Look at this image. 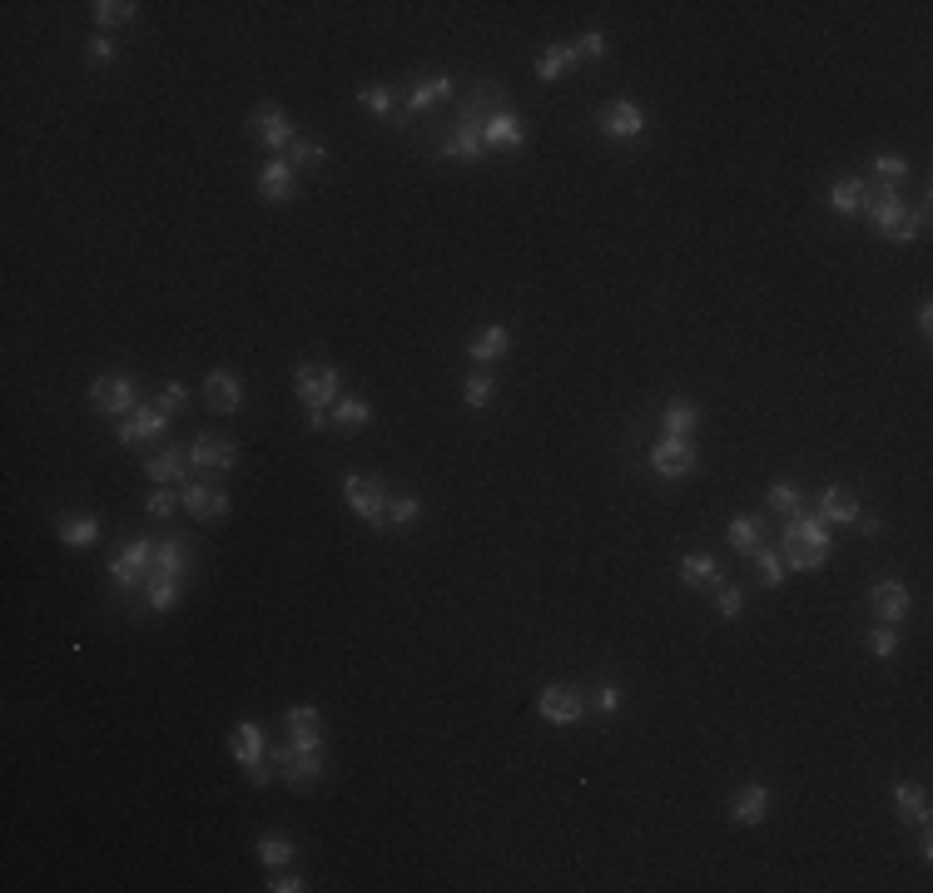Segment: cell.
Segmentation results:
<instances>
[{
  "instance_id": "4",
  "label": "cell",
  "mask_w": 933,
  "mask_h": 893,
  "mask_svg": "<svg viewBox=\"0 0 933 893\" xmlns=\"http://www.w3.org/2000/svg\"><path fill=\"white\" fill-rule=\"evenodd\" d=\"M293 392L303 407H333L343 392H338V373L328 363H298L293 368Z\"/></svg>"
},
{
  "instance_id": "32",
  "label": "cell",
  "mask_w": 933,
  "mask_h": 893,
  "mask_svg": "<svg viewBox=\"0 0 933 893\" xmlns=\"http://www.w3.org/2000/svg\"><path fill=\"white\" fill-rule=\"evenodd\" d=\"M760 516H730V526H725V536H730V546L740 551V556H755L760 551Z\"/></svg>"
},
{
  "instance_id": "34",
  "label": "cell",
  "mask_w": 933,
  "mask_h": 893,
  "mask_svg": "<svg viewBox=\"0 0 933 893\" xmlns=\"http://www.w3.org/2000/svg\"><path fill=\"white\" fill-rule=\"evenodd\" d=\"M680 581L685 586H705V581H720V566L705 556V551H690V556H680Z\"/></svg>"
},
{
  "instance_id": "47",
  "label": "cell",
  "mask_w": 933,
  "mask_h": 893,
  "mask_svg": "<svg viewBox=\"0 0 933 893\" xmlns=\"http://www.w3.org/2000/svg\"><path fill=\"white\" fill-rule=\"evenodd\" d=\"M715 611H720L725 621H740V616H745V591H740V586H720V601H715Z\"/></svg>"
},
{
  "instance_id": "24",
  "label": "cell",
  "mask_w": 933,
  "mask_h": 893,
  "mask_svg": "<svg viewBox=\"0 0 933 893\" xmlns=\"http://www.w3.org/2000/svg\"><path fill=\"white\" fill-rule=\"evenodd\" d=\"M512 353V333L502 328V323H487L472 343H467V358L472 363H497V358H507Z\"/></svg>"
},
{
  "instance_id": "1",
  "label": "cell",
  "mask_w": 933,
  "mask_h": 893,
  "mask_svg": "<svg viewBox=\"0 0 933 893\" xmlns=\"http://www.w3.org/2000/svg\"><path fill=\"white\" fill-rule=\"evenodd\" d=\"M834 551V536H829V521L819 516H790L785 521V571H819Z\"/></svg>"
},
{
  "instance_id": "20",
  "label": "cell",
  "mask_w": 933,
  "mask_h": 893,
  "mask_svg": "<svg viewBox=\"0 0 933 893\" xmlns=\"http://www.w3.org/2000/svg\"><path fill=\"white\" fill-rule=\"evenodd\" d=\"M204 402H209L214 412H239V407H244V383H239L234 373L214 368V373L204 378Z\"/></svg>"
},
{
  "instance_id": "22",
  "label": "cell",
  "mask_w": 933,
  "mask_h": 893,
  "mask_svg": "<svg viewBox=\"0 0 933 893\" xmlns=\"http://www.w3.org/2000/svg\"><path fill=\"white\" fill-rule=\"evenodd\" d=\"M869 199H874V189H869L864 179H839V184L829 189V209H834L839 219L864 214V209H869Z\"/></svg>"
},
{
  "instance_id": "25",
  "label": "cell",
  "mask_w": 933,
  "mask_h": 893,
  "mask_svg": "<svg viewBox=\"0 0 933 893\" xmlns=\"http://www.w3.org/2000/svg\"><path fill=\"white\" fill-rule=\"evenodd\" d=\"M259 194H264L268 204H288L293 199V169H288V159H268L264 169H259Z\"/></svg>"
},
{
  "instance_id": "46",
  "label": "cell",
  "mask_w": 933,
  "mask_h": 893,
  "mask_svg": "<svg viewBox=\"0 0 933 893\" xmlns=\"http://www.w3.org/2000/svg\"><path fill=\"white\" fill-rule=\"evenodd\" d=\"M422 516V502L417 497H388V526H407Z\"/></svg>"
},
{
  "instance_id": "8",
  "label": "cell",
  "mask_w": 933,
  "mask_h": 893,
  "mask_svg": "<svg viewBox=\"0 0 933 893\" xmlns=\"http://www.w3.org/2000/svg\"><path fill=\"white\" fill-rule=\"evenodd\" d=\"M596 125H601V134H606V139L631 144V139H641V134H646V115H641V105H636V100H611V105L596 115Z\"/></svg>"
},
{
  "instance_id": "43",
  "label": "cell",
  "mask_w": 933,
  "mask_h": 893,
  "mask_svg": "<svg viewBox=\"0 0 933 893\" xmlns=\"http://www.w3.org/2000/svg\"><path fill=\"white\" fill-rule=\"evenodd\" d=\"M864 645H869L874 660H889V655L899 650V631H894V626H874V631L864 636Z\"/></svg>"
},
{
  "instance_id": "48",
  "label": "cell",
  "mask_w": 933,
  "mask_h": 893,
  "mask_svg": "<svg viewBox=\"0 0 933 893\" xmlns=\"http://www.w3.org/2000/svg\"><path fill=\"white\" fill-rule=\"evenodd\" d=\"M184 402H189V387H184V383H164V387H159V397H154V407H159V412H169V417H174Z\"/></svg>"
},
{
  "instance_id": "29",
  "label": "cell",
  "mask_w": 933,
  "mask_h": 893,
  "mask_svg": "<svg viewBox=\"0 0 933 893\" xmlns=\"http://www.w3.org/2000/svg\"><path fill=\"white\" fill-rule=\"evenodd\" d=\"M894 814L904 824H929V794L919 784H894Z\"/></svg>"
},
{
  "instance_id": "39",
  "label": "cell",
  "mask_w": 933,
  "mask_h": 893,
  "mask_svg": "<svg viewBox=\"0 0 933 893\" xmlns=\"http://www.w3.org/2000/svg\"><path fill=\"white\" fill-rule=\"evenodd\" d=\"M358 105H363L368 115H393V110H398V95H393L388 85H363V90H358Z\"/></svg>"
},
{
  "instance_id": "37",
  "label": "cell",
  "mask_w": 933,
  "mask_h": 893,
  "mask_svg": "<svg viewBox=\"0 0 933 893\" xmlns=\"http://www.w3.org/2000/svg\"><path fill=\"white\" fill-rule=\"evenodd\" d=\"M323 159H328V149H323L318 139H303V134H298V139L288 144V169H293V174H298V169H313V164H323Z\"/></svg>"
},
{
  "instance_id": "26",
  "label": "cell",
  "mask_w": 933,
  "mask_h": 893,
  "mask_svg": "<svg viewBox=\"0 0 933 893\" xmlns=\"http://www.w3.org/2000/svg\"><path fill=\"white\" fill-rule=\"evenodd\" d=\"M859 511L864 507H859L844 487H824V497H819V521H829V526H854Z\"/></svg>"
},
{
  "instance_id": "54",
  "label": "cell",
  "mask_w": 933,
  "mask_h": 893,
  "mask_svg": "<svg viewBox=\"0 0 933 893\" xmlns=\"http://www.w3.org/2000/svg\"><path fill=\"white\" fill-rule=\"evenodd\" d=\"M328 422H333V417H328L323 407H308V432H323Z\"/></svg>"
},
{
  "instance_id": "15",
  "label": "cell",
  "mask_w": 933,
  "mask_h": 893,
  "mask_svg": "<svg viewBox=\"0 0 933 893\" xmlns=\"http://www.w3.org/2000/svg\"><path fill=\"white\" fill-rule=\"evenodd\" d=\"M249 134L259 139V144H268V149H288L298 134H293V125H288V115L278 110V105H259L254 115H249Z\"/></svg>"
},
{
  "instance_id": "28",
  "label": "cell",
  "mask_w": 933,
  "mask_h": 893,
  "mask_svg": "<svg viewBox=\"0 0 933 893\" xmlns=\"http://www.w3.org/2000/svg\"><path fill=\"white\" fill-rule=\"evenodd\" d=\"M442 100H452V75L417 80L412 95H407V115H422V110H432V105H442Z\"/></svg>"
},
{
  "instance_id": "16",
  "label": "cell",
  "mask_w": 933,
  "mask_h": 893,
  "mask_svg": "<svg viewBox=\"0 0 933 893\" xmlns=\"http://www.w3.org/2000/svg\"><path fill=\"white\" fill-rule=\"evenodd\" d=\"M169 432V412H159L154 402L149 407H134L130 417L120 422V447H134V442H154Z\"/></svg>"
},
{
  "instance_id": "12",
  "label": "cell",
  "mask_w": 933,
  "mask_h": 893,
  "mask_svg": "<svg viewBox=\"0 0 933 893\" xmlns=\"http://www.w3.org/2000/svg\"><path fill=\"white\" fill-rule=\"evenodd\" d=\"M283 725H288V750H298V755H323V725H318V710H313V705H293V710L283 715Z\"/></svg>"
},
{
  "instance_id": "17",
  "label": "cell",
  "mask_w": 933,
  "mask_h": 893,
  "mask_svg": "<svg viewBox=\"0 0 933 893\" xmlns=\"http://www.w3.org/2000/svg\"><path fill=\"white\" fill-rule=\"evenodd\" d=\"M869 606H874V616H879L884 626H899V621L909 616V586H904V581H874Z\"/></svg>"
},
{
  "instance_id": "44",
  "label": "cell",
  "mask_w": 933,
  "mask_h": 893,
  "mask_svg": "<svg viewBox=\"0 0 933 893\" xmlns=\"http://www.w3.org/2000/svg\"><path fill=\"white\" fill-rule=\"evenodd\" d=\"M770 511L800 516V487H795V482H775V487H770Z\"/></svg>"
},
{
  "instance_id": "52",
  "label": "cell",
  "mask_w": 933,
  "mask_h": 893,
  "mask_svg": "<svg viewBox=\"0 0 933 893\" xmlns=\"http://www.w3.org/2000/svg\"><path fill=\"white\" fill-rule=\"evenodd\" d=\"M596 710H601V715H616V710H621V690H616V685H601V690H596Z\"/></svg>"
},
{
  "instance_id": "9",
  "label": "cell",
  "mask_w": 933,
  "mask_h": 893,
  "mask_svg": "<svg viewBox=\"0 0 933 893\" xmlns=\"http://www.w3.org/2000/svg\"><path fill=\"white\" fill-rule=\"evenodd\" d=\"M268 765L278 769L283 784L308 789V784H318V774H323V755H298V750H288V745H273V750H268Z\"/></svg>"
},
{
  "instance_id": "49",
  "label": "cell",
  "mask_w": 933,
  "mask_h": 893,
  "mask_svg": "<svg viewBox=\"0 0 933 893\" xmlns=\"http://www.w3.org/2000/svg\"><path fill=\"white\" fill-rule=\"evenodd\" d=\"M144 507H149V516H154V521H164V516H174V511H179V497H174L169 487H154Z\"/></svg>"
},
{
  "instance_id": "50",
  "label": "cell",
  "mask_w": 933,
  "mask_h": 893,
  "mask_svg": "<svg viewBox=\"0 0 933 893\" xmlns=\"http://www.w3.org/2000/svg\"><path fill=\"white\" fill-rule=\"evenodd\" d=\"M571 50H576V60H601V55H606V35H601V30H586Z\"/></svg>"
},
{
  "instance_id": "53",
  "label": "cell",
  "mask_w": 933,
  "mask_h": 893,
  "mask_svg": "<svg viewBox=\"0 0 933 893\" xmlns=\"http://www.w3.org/2000/svg\"><path fill=\"white\" fill-rule=\"evenodd\" d=\"M268 889H273V893H303V889H308V884H303L298 874H283V879H273Z\"/></svg>"
},
{
  "instance_id": "51",
  "label": "cell",
  "mask_w": 933,
  "mask_h": 893,
  "mask_svg": "<svg viewBox=\"0 0 933 893\" xmlns=\"http://www.w3.org/2000/svg\"><path fill=\"white\" fill-rule=\"evenodd\" d=\"M115 55H120V50H115L110 35H95V40H90V65H115Z\"/></svg>"
},
{
  "instance_id": "11",
  "label": "cell",
  "mask_w": 933,
  "mask_h": 893,
  "mask_svg": "<svg viewBox=\"0 0 933 893\" xmlns=\"http://www.w3.org/2000/svg\"><path fill=\"white\" fill-rule=\"evenodd\" d=\"M234 462H239V447H234L229 437H194V447H189V467H194L199 477L229 472Z\"/></svg>"
},
{
  "instance_id": "3",
  "label": "cell",
  "mask_w": 933,
  "mask_h": 893,
  "mask_svg": "<svg viewBox=\"0 0 933 893\" xmlns=\"http://www.w3.org/2000/svg\"><path fill=\"white\" fill-rule=\"evenodd\" d=\"M149 576H154V541H149V536H134V541H125V551L110 561V581H115L120 591H144Z\"/></svg>"
},
{
  "instance_id": "42",
  "label": "cell",
  "mask_w": 933,
  "mask_h": 893,
  "mask_svg": "<svg viewBox=\"0 0 933 893\" xmlns=\"http://www.w3.org/2000/svg\"><path fill=\"white\" fill-rule=\"evenodd\" d=\"M492 392H497V383H492L487 373H472V378L462 383V402H467V407H487Z\"/></svg>"
},
{
  "instance_id": "40",
  "label": "cell",
  "mask_w": 933,
  "mask_h": 893,
  "mask_svg": "<svg viewBox=\"0 0 933 893\" xmlns=\"http://www.w3.org/2000/svg\"><path fill=\"white\" fill-rule=\"evenodd\" d=\"M179 586H184V581H169V576H154V581L144 586V601H149V611H169V606L179 601Z\"/></svg>"
},
{
  "instance_id": "14",
  "label": "cell",
  "mask_w": 933,
  "mask_h": 893,
  "mask_svg": "<svg viewBox=\"0 0 933 893\" xmlns=\"http://www.w3.org/2000/svg\"><path fill=\"white\" fill-rule=\"evenodd\" d=\"M651 472H661V477H685V472H695V447H690V437H661V442L651 447Z\"/></svg>"
},
{
  "instance_id": "6",
  "label": "cell",
  "mask_w": 933,
  "mask_h": 893,
  "mask_svg": "<svg viewBox=\"0 0 933 893\" xmlns=\"http://www.w3.org/2000/svg\"><path fill=\"white\" fill-rule=\"evenodd\" d=\"M492 110L487 105H467V115H462V125H452V134L442 139V154H452V159H467V164H477L487 149H482V120H487Z\"/></svg>"
},
{
  "instance_id": "33",
  "label": "cell",
  "mask_w": 933,
  "mask_h": 893,
  "mask_svg": "<svg viewBox=\"0 0 933 893\" xmlns=\"http://www.w3.org/2000/svg\"><path fill=\"white\" fill-rule=\"evenodd\" d=\"M571 65H576V50H571V45H546V50L536 55V80H561Z\"/></svg>"
},
{
  "instance_id": "23",
  "label": "cell",
  "mask_w": 933,
  "mask_h": 893,
  "mask_svg": "<svg viewBox=\"0 0 933 893\" xmlns=\"http://www.w3.org/2000/svg\"><path fill=\"white\" fill-rule=\"evenodd\" d=\"M765 814H770V789L765 784H745V789L730 794V819L735 824H760Z\"/></svg>"
},
{
  "instance_id": "36",
  "label": "cell",
  "mask_w": 933,
  "mask_h": 893,
  "mask_svg": "<svg viewBox=\"0 0 933 893\" xmlns=\"http://www.w3.org/2000/svg\"><path fill=\"white\" fill-rule=\"evenodd\" d=\"M293 854H298V849H293V839H283V834H264V839H259V864H264V869L293 864Z\"/></svg>"
},
{
  "instance_id": "30",
  "label": "cell",
  "mask_w": 933,
  "mask_h": 893,
  "mask_svg": "<svg viewBox=\"0 0 933 893\" xmlns=\"http://www.w3.org/2000/svg\"><path fill=\"white\" fill-rule=\"evenodd\" d=\"M661 422H666V437H690V432L700 427V407L685 402V397H675V402H666Z\"/></svg>"
},
{
  "instance_id": "10",
  "label": "cell",
  "mask_w": 933,
  "mask_h": 893,
  "mask_svg": "<svg viewBox=\"0 0 933 893\" xmlns=\"http://www.w3.org/2000/svg\"><path fill=\"white\" fill-rule=\"evenodd\" d=\"M522 144H527L522 115L512 105H492V115L482 120V149H522Z\"/></svg>"
},
{
  "instance_id": "13",
  "label": "cell",
  "mask_w": 933,
  "mask_h": 893,
  "mask_svg": "<svg viewBox=\"0 0 933 893\" xmlns=\"http://www.w3.org/2000/svg\"><path fill=\"white\" fill-rule=\"evenodd\" d=\"M536 710H541L546 725H576V720L586 715V700H581L571 685H546L541 700H536Z\"/></svg>"
},
{
  "instance_id": "45",
  "label": "cell",
  "mask_w": 933,
  "mask_h": 893,
  "mask_svg": "<svg viewBox=\"0 0 933 893\" xmlns=\"http://www.w3.org/2000/svg\"><path fill=\"white\" fill-rule=\"evenodd\" d=\"M874 174L894 189L899 179H909V164H904V154H879V159H874Z\"/></svg>"
},
{
  "instance_id": "21",
  "label": "cell",
  "mask_w": 933,
  "mask_h": 893,
  "mask_svg": "<svg viewBox=\"0 0 933 893\" xmlns=\"http://www.w3.org/2000/svg\"><path fill=\"white\" fill-rule=\"evenodd\" d=\"M179 507L189 511V516H199V521H219V516H229V497L209 492L204 482H184V497H179Z\"/></svg>"
},
{
  "instance_id": "35",
  "label": "cell",
  "mask_w": 933,
  "mask_h": 893,
  "mask_svg": "<svg viewBox=\"0 0 933 893\" xmlns=\"http://www.w3.org/2000/svg\"><path fill=\"white\" fill-rule=\"evenodd\" d=\"M328 417H333V422H338V427H343V432H353V427H363V422H368V417H373V407H368V402H363V397H338V402H333V412H328Z\"/></svg>"
},
{
  "instance_id": "2",
  "label": "cell",
  "mask_w": 933,
  "mask_h": 893,
  "mask_svg": "<svg viewBox=\"0 0 933 893\" xmlns=\"http://www.w3.org/2000/svg\"><path fill=\"white\" fill-rule=\"evenodd\" d=\"M864 214L874 219V229H879L889 244H909V239H919L924 224H929V209H909V204L899 199V189H889V184L869 199Z\"/></svg>"
},
{
  "instance_id": "27",
  "label": "cell",
  "mask_w": 933,
  "mask_h": 893,
  "mask_svg": "<svg viewBox=\"0 0 933 893\" xmlns=\"http://www.w3.org/2000/svg\"><path fill=\"white\" fill-rule=\"evenodd\" d=\"M184 571H189V546L184 541H154V576H169V581H184ZM149 576V581H154Z\"/></svg>"
},
{
  "instance_id": "55",
  "label": "cell",
  "mask_w": 933,
  "mask_h": 893,
  "mask_svg": "<svg viewBox=\"0 0 933 893\" xmlns=\"http://www.w3.org/2000/svg\"><path fill=\"white\" fill-rule=\"evenodd\" d=\"M859 521H864V526H859L864 536H884V521H879V516H864V511H859Z\"/></svg>"
},
{
  "instance_id": "18",
  "label": "cell",
  "mask_w": 933,
  "mask_h": 893,
  "mask_svg": "<svg viewBox=\"0 0 933 893\" xmlns=\"http://www.w3.org/2000/svg\"><path fill=\"white\" fill-rule=\"evenodd\" d=\"M229 755H234V765H264L268 760V740H264V725H254V720H239L234 725V735H229Z\"/></svg>"
},
{
  "instance_id": "5",
  "label": "cell",
  "mask_w": 933,
  "mask_h": 893,
  "mask_svg": "<svg viewBox=\"0 0 933 893\" xmlns=\"http://www.w3.org/2000/svg\"><path fill=\"white\" fill-rule=\"evenodd\" d=\"M343 502L358 511L368 526H388V487L373 477H343Z\"/></svg>"
},
{
  "instance_id": "41",
  "label": "cell",
  "mask_w": 933,
  "mask_h": 893,
  "mask_svg": "<svg viewBox=\"0 0 933 893\" xmlns=\"http://www.w3.org/2000/svg\"><path fill=\"white\" fill-rule=\"evenodd\" d=\"M755 566H760V586L775 591V586L785 581V556H780V551H765V546H760V551H755Z\"/></svg>"
},
{
  "instance_id": "31",
  "label": "cell",
  "mask_w": 933,
  "mask_h": 893,
  "mask_svg": "<svg viewBox=\"0 0 933 893\" xmlns=\"http://www.w3.org/2000/svg\"><path fill=\"white\" fill-rule=\"evenodd\" d=\"M55 531H60L65 546H95L100 541V521L95 516H60Z\"/></svg>"
},
{
  "instance_id": "19",
  "label": "cell",
  "mask_w": 933,
  "mask_h": 893,
  "mask_svg": "<svg viewBox=\"0 0 933 893\" xmlns=\"http://www.w3.org/2000/svg\"><path fill=\"white\" fill-rule=\"evenodd\" d=\"M144 477L154 487H169V482H189V447H164L159 457L144 462Z\"/></svg>"
},
{
  "instance_id": "7",
  "label": "cell",
  "mask_w": 933,
  "mask_h": 893,
  "mask_svg": "<svg viewBox=\"0 0 933 893\" xmlns=\"http://www.w3.org/2000/svg\"><path fill=\"white\" fill-rule=\"evenodd\" d=\"M90 407L105 412V417H130L139 407V387H134V378H95L90 383Z\"/></svg>"
},
{
  "instance_id": "38",
  "label": "cell",
  "mask_w": 933,
  "mask_h": 893,
  "mask_svg": "<svg viewBox=\"0 0 933 893\" xmlns=\"http://www.w3.org/2000/svg\"><path fill=\"white\" fill-rule=\"evenodd\" d=\"M90 10H95V25H100V30H110V25H125V20H134V10H139V5H130V0H95Z\"/></svg>"
}]
</instances>
